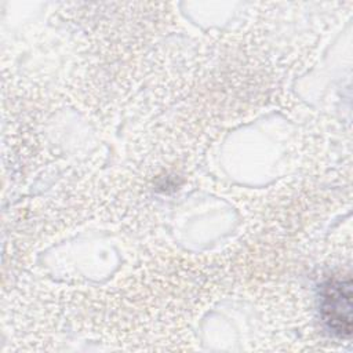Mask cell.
Instances as JSON below:
<instances>
[{
  "mask_svg": "<svg viewBox=\"0 0 353 353\" xmlns=\"http://www.w3.org/2000/svg\"><path fill=\"white\" fill-rule=\"evenodd\" d=\"M320 314L325 328L336 338L352 334V281L332 279L320 291Z\"/></svg>",
  "mask_w": 353,
  "mask_h": 353,
  "instance_id": "1",
  "label": "cell"
}]
</instances>
